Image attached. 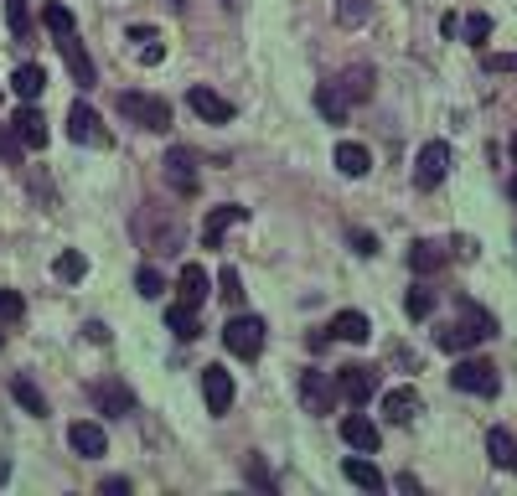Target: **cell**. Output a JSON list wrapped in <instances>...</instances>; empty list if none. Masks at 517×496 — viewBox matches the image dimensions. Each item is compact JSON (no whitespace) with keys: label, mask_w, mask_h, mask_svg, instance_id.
Wrapping results in <instances>:
<instances>
[{"label":"cell","mask_w":517,"mask_h":496,"mask_svg":"<svg viewBox=\"0 0 517 496\" xmlns=\"http://www.w3.org/2000/svg\"><path fill=\"white\" fill-rule=\"evenodd\" d=\"M238 223H249V207H238V202L212 207V212H207V223H202V243H207V248H223V238H228Z\"/></svg>","instance_id":"cell-8"},{"label":"cell","mask_w":517,"mask_h":496,"mask_svg":"<svg viewBox=\"0 0 517 496\" xmlns=\"http://www.w3.org/2000/svg\"><path fill=\"white\" fill-rule=\"evenodd\" d=\"M161 166H166V181L176 186L181 197H197V186H202V176H197V155H192L187 145H171Z\"/></svg>","instance_id":"cell-7"},{"label":"cell","mask_w":517,"mask_h":496,"mask_svg":"<svg viewBox=\"0 0 517 496\" xmlns=\"http://www.w3.org/2000/svg\"><path fill=\"white\" fill-rule=\"evenodd\" d=\"M83 336L94 341V347H104V341H109V326H104V321H88V326H83Z\"/></svg>","instance_id":"cell-44"},{"label":"cell","mask_w":517,"mask_h":496,"mask_svg":"<svg viewBox=\"0 0 517 496\" xmlns=\"http://www.w3.org/2000/svg\"><path fill=\"white\" fill-rule=\"evenodd\" d=\"M445 176H450V145H445V140H430V145L419 150V161H414V186L435 192Z\"/></svg>","instance_id":"cell-6"},{"label":"cell","mask_w":517,"mask_h":496,"mask_svg":"<svg viewBox=\"0 0 517 496\" xmlns=\"http://www.w3.org/2000/svg\"><path fill=\"white\" fill-rule=\"evenodd\" d=\"M373 16V0H337V21L342 26H362Z\"/></svg>","instance_id":"cell-35"},{"label":"cell","mask_w":517,"mask_h":496,"mask_svg":"<svg viewBox=\"0 0 517 496\" xmlns=\"http://www.w3.org/2000/svg\"><path fill=\"white\" fill-rule=\"evenodd\" d=\"M11 93L21 104H37L47 93V68H42V62H21V68L11 73Z\"/></svg>","instance_id":"cell-14"},{"label":"cell","mask_w":517,"mask_h":496,"mask_svg":"<svg viewBox=\"0 0 517 496\" xmlns=\"http://www.w3.org/2000/svg\"><path fill=\"white\" fill-rule=\"evenodd\" d=\"M166 331H176L181 341H192L202 326H197V305H187V300H171L166 305Z\"/></svg>","instance_id":"cell-23"},{"label":"cell","mask_w":517,"mask_h":496,"mask_svg":"<svg viewBox=\"0 0 517 496\" xmlns=\"http://www.w3.org/2000/svg\"><path fill=\"white\" fill-rule=\"evenodd\" d=\"M331 336H342V341H368V336H373V321L362 316V310H342V316L331 321Z\"/></svg>","instance_id":"cell-26"},{"label":"cell","mask_w":517,"mask_h":496,"mask_svg":"<svg viewBox=\"0 0 517 496\" xmlns=\"http://www.w3.org/2000/svg\"><path fill=\"white\" fill-rule=\"evenodd\" d=\"M337 393H342V388L331 383V372H316V367H311V372H300V409H306V414H316V419H321V414H331Z\"/></svg>","instance_id":"cell-5"},{"label":"cell","mask_w":517,"mask_h":496,"mask_svg":"<svg viewBox=\"0 0 517 496\" xmlns=\"http://www.w3.org/2000/svg\"><path fill=\"white\" fill-rule=\"evenodd\" d=\"M445 264H450V248L435 243V238H419V243L409 248V269H414V274H440Z\"/></svg>","instance_id":"cell-18"},{"label":"cell","mask_w":517,"mask_h":496,"mask_svg":"<svg viewBox=\"0 0 517 496\" xmlns=\"http://www.w3.org/2000/svg\"><path fill=\"white\" fill-rule=\"evenodd\" d=\"M486 460L502 465V471H512V460H517V440H512L507 429H492V434H486Z\"/></svg>","instance_id":"cell-28"},{"label":"cell","mask_w":517,"mask_h":496,"mask_svg":"<svg viewBox=\"0 0 517 496\" xmlns=\"http://www.w3.org/2000/svg\"><path fill=\"white\" fill-rule=\"evenodd\" d=\"M404 310H409V316H414V321H424V316H430V310H435V295H430V290H409V300H404Z\"/></svg>","instance_id":"cell-37"},{"label":"cell","mask_w":517,"mask_h":496,"mask_svg":"<svg viewBox=\"0 0 517 496\" xmlns=\"http://www.w3.org/2000/svg\"><path fill=\"white\" fill-rule=\"evenodd\" d=\"M368 166H373V155L362 150L357 140H342V145H337V171H342V176L357 181V176H368Z\"/></svg>","instance_id":"cell-25"},{"label":"cell","mask_w":517,"mask_h":496,"mask_svg":"<svg viewBox=\"0 0 517 496\" xmlns=\"http://www.w3.org/2000/svg\"><path fill=\"white\" fill-rule=\"evenodd\" d=\"M0 347H6V336H0Z\"/></svg>","instance_id":"cell-51"},{"label":"cell","mask_w":517,"mask_h":496,"mask_svg":"<svg viewBox=\"0 0 517 496\" xmlns=\"http://www.w3.org/2000/svg\"><path fill=\"white\" fill-rule=\"evenodd\" d=\"M243 471H249V481H254V486H264V491H275V476H269V465H264L259 455H249V465H243Z\"/></svg>","instance_id":"cell-40"},{"label":"cell","mask_w":517,"mask_h":496,"mask_svg":"<svg viewBox=\"0 0 517 496\" xmlns=\"http://www.w3.org/2000/svg\"><path fill=\"white\" fill-rule=\"evenodd\" d=\"M481 62H486L492 73H517V52H486Z\"/></svg>","instance_id":"cell-42"},{"label":"cell","mask_w":517,"mask_h":496,"mask_svg":"<svg viewBox=\"0 0 517 496\" xmlns=\"http://www.w3.org/2000/svg\"><path fill=\"white\" fill-rule=\"evenodd\" d=\"M187 104H192V114L207 119V124H228V119H233V104L223 99V93H212V88H192Z\"/></svg>","instance_id":"cell-17"},{"label":"cell","mask_w":517,"mask_h":496,"mask_svg":"<svg viewBox=\"0 0 517 496\" xmlns=\"http://www.w3.org/2000/svg\"><path fill=\"white\" fill-rule=\"evenodd\" d=\"M461 31H466V42H486V37H492V16H481V11H476V16H466V26H461Z\"/></svg>","instance_id":"cell-39"},{"label":"cell","mask_w":517,"mask_h":496,"mask_svg":"<svg viewBox=\"0 0 517 496\" xmlns=\"http://www.w3.org/2000/svg\"><path fill=\"white\" fill-rule=\"evenodd\" d=\"M68 140H73V145H109V135H104V119H99L94 109H88L83 99L68 109Z\"/></svg>","instance_id":"cell-10"},{"label":"cell","mask_w":517,"mask_h":496,"mask_svg":"<svg viewBox=\"0 0 517 496\" xmlns=\"http://www.w3.org/2000/svg\"><path fill=\"white\" fill-rule=\"evenodd\" d=\"M68 445L83 455V460H99L104 450H109V440H104V429L99 424H88V419H78V424H68Z\"/></svg>","instance_id":"cell-19"},{"label":"cell","mask_w":517,"mask_h":496,"mask_svg":"<svg viewBox=\"0 0 517 496\" xmlns=\"http://www.w3.org/2000/svg\"><path fill=\"white\" fill-rule=\"evenodd\" d=\"M233 372L228 367H207L202 372V398H207V414H228L233 409Z\"/></svg>","instance_id":"cell-12"},{"label":"cell","mask_w":517,"mask_h":496,"mask_svg":"<svg viewBox=\"0 0 517 496\" xmlns=\"http://www.w3.org/2000/svg\"><path fill=\"white\" fill-rule=\"evenodd\" d=\"M218 295H223L233 310L243 305V279H238V269H233V264H223V269H218Z\"/></svg>","instance_id":"cell-34"},{"label":"cell","mask_w":517,"mask_h":496,"mask_svg":"<svg viewBox=\"0 0 517 496\" xmlns=\"http://www.w3.org/2000/svg\"><path fill=\"white\" fill-rule=\"evenodd\" d=\"M99 491H104V496H130V481H125V476H109Z\"/></svg>","instance_id":"cell-45"},{"label":"cell","mask_w":517,"mask_h":496,"mask_svg":"<svg viewBox=\"0 0 517 496\" xmlns=\"http://www.w3.org/2000/svg\"><path fill=\"white\" fill-rule=\"evenodd\" d=\"M88 398H94V409L109 414V419H125V414L135 409V393H130L125 383H114V378L94 383V388H88Z\"/></svg>","instance_id":"cell-11"},{"label":"cell","mask_w":517,"mask_h":496,"mask_svg":"<svg viewBox=\"0 0 517 496\" xmlns=\"http://www.w3.org/2000/svg\"><path fill=\"white\" fill-rule=\"evenodd\" d=\"M11 398L21 403L26 414H47V398H42V388H37L32 378H16V383H11Z\"/></svg>","instance_id":"cell-30"},{"label":"cell","mask_w":517,"mask_h":496,"mask_svg":"<svg viewBox=\"0 0 517 496\" xmlns=\"http://www.w3.org/2000/svg\"><path fill=\"white\" fill-rule=\"evenodd\" d=\"M486 336H497V316H492V310H481V305H466L461 316H455V321H445V326L435 331V347L461 357V352L481 347Z\"/></svg>","instance_id":"cell-1"},{"label":"cell","mask_w":517,"mask_h":496,"mask_svg":"<svg viewBox=\"0 0 517 496\" xmlns=\"http://www.w3.org/2000/svg\"><path fill=\"white\" fill-rule=\"evenodd\" d=\"M130 42H135V52H140L145 68H156V62L166 57V42H161L156 26H130Z\"/></svg>","instance_id":"cell-22"},{"label":"cell","mask_w":517,"mask_h":496,"mask_svg":"<svg viewBox=\"0 0 517 496\" xmlns=\"http://www.w3.org/2000/svg\"><path fill=\"white\" fill-rule=\"evenodd\" d=\"M512 471H517V460H512Z\"/></svg>","instance_id":"cell-52"},{"label":"cell","mask_w":517,"mask_h":496,"mask_svg":"<svg viewBox=\"0 0 517 496\" xmlns=\"http://www.w3.org/2000/svg\"><path fill=\"white\" fill-rule=\"evenodd\" d=\"M135 290H140L145 300H161V295H166V279H161V269H150V264H145V269L135 274Z\"/></svg>","instance_id":"cell-36"},{"label":"cell","mask_w":517,"mask_h":496,"mask_svg":"<svg viewBox=\"0 0 517 496\" xmlns=\"http://www.w3.org/2000/svg\"><path fill=\"white\" fill-rule=\"evenodd\" d=\"M316 109H321V114H326L331 124H342L352 104H347V93H342L337 83H321V88H316Z\"/></svg>","instance_id":"cell-27"},{"label":"cell","mask_w":517,"mask_h":496,"mask_svg":"<svg viewBox=\"0 0 517 496\" xmlns=\"http://www.w3.org/2000/svg\"><path fill=\"white\" fill-rule=\"evenodd\" d=\"M419 409H424V403H419L414 388H388V393H383V414H388L393 424H414Z\"/></svg>","instance_id":"cell-20"},{"label":"cell","mask_w":517,"mask_h":496,"mask_svg":"<svg viewBox=\"0 0 517 496\" xmlns=\"http://www.w3.org/2000/svg\"><path fill=\"white\" fill-rule=\"evenodd\" d=\"M337 388H342L347 403H357V409H362V403L378 393V367H362V362L342 367V372H337Z\"/></svg>","instance_id":"cell-9"},{"label":"cell","mask_w":517,"mask_h":496,"mask_svg":"<svg viewBox=\"0 0 517 496\" xmlns=\"http://www.w3.org/2000/svg\"><path fill=\"white\" fill-rule=\"evenodd\" d=\"M21 135H16V124H0V155H6V161H21Z\"/></svg>","instance_id":"cell-38"},{"label":"cell","mask_w":517,"mask_h":496,"mask_svg":"<svg viewBox=\"0 0 517 496\" xmlns=\"http://www.w3.org/2000/svg\"><path fill=\"white\" fill-rule=\"evenodd\" d=\"M57 52H63V62H68V73L83 83V88H94L99 83V68H94V57L83 52V42H78V31H68V37H57Z\"/></svg>","instance_id":"cell-13"},{"label":"cell","mask_w":517,"mask_h":496,"mask_svg":"<svg viewBox=\"0 0 517 496\" xmlns=\"http://www.w3.org/2000/svg\"><path fill=\"white\" fill-rule=\"evenodd\" d=\"M512 161H517V135H512Z\"/></svg>","instance_id":"cell-49"},{"label":"cell","mask_w":517,"mask_h":496,"mask_svg":"<svg viewBox=\"0 0 517 496\" xmlns=\"http://www.w3.org/2000/svg\"><path fill=\"white\" fill-rule=\"evenodd\" d=\"M119 114L140 130H171V104L156 93H119Z\"/></svg>","instance_id":"cell-2"},{"label":"cell","mask_w":517,"mask_h":496,"mask_svg":"<svg viewBox=\"0 0 517 496\" xmlns=\"http://www.w3.org/2000/svg\"><path fill=\"white\" fill-rule=\"evenodd\" d=\"M512 202H517V176H512Z\"/></svg>","instance_id":"cell-50"},{"label":"cell","mask_w":517,"mask_h":496,"mask_svg":"<svg viewBox=\"0 0 517 496\" xmlns=\"http://www.w3.org/2000/svg\"><path fill=\"white\" fill-rule=\"evenodd\" d=\"M342 440H347L352 450H362V455H378L383 434H378V424H373V419H362V414H347V419H342Z\"/></svg>","instance_id":"cell-16"},{"label":"cell","mask_w":517,"mask_h":496,"mask_svg":"<svg viewBox=\"0 0 517 496\" xmlns=\"http://www.w3.org/2000/svg\"><path fill=\"white\" fill-rule=\"evenodd\" d=\"M393 486H399L404 496H419V481H414V476H399V481H393Z\"/></svg>","instance_id":"cell-46"},{"label":"cell","mask_w":517,"mask_h":496,"mask_svg":"<svg viewBox=\"0 0 517 496\" xmlns=\"http://www.w3.org/2000/svg\"><path fill=\"white\" fill-rule=\"evenodd\" d=\"M11 124H16V135H21V145H26V150H47V119H42V109H37V104H21Z\"/></svg>","instance_id":"cell-15"},{"label":"cell","mask_w":517,"mask_h":496,"mask_svg":"<svg viewBox=\"0 0 517 496\" xmlns=\"http://www.w3.org/2000/svg\"><path fill=\"white\" fill-rule=\"evenodd\" d=\"M450 383L461 388V393H476V398H497L502 393V378H497V367L492 362H455V372H450Z\"/></svg>","instance_id":"cell-4"},{"label":"cell","mask_w":517,"mask_h":496,"mask_svg":"<svg viewBox=\"0 0 517 496\" xmlns=\"http://www.w3.org/2000/svg\"><path fill=\"white\" fill-rule=\"evenodd\" d=\"M176 300H187V305H202L207 300V269L202 264H181V279H176Z\"/></svg>","instance_id":"cell-24"},{"label":"cell","mask_w":517,"mask_h":496,"mask_svg":"<svg viewBox=\"0 0 517 496\" xmlns=\"http://www.w3.org/2000/svg\"><path fill=\"white\" fill-rule=\"evenodd\" d=\"M171 11H187V0H171Z\"/></svg>","instance_id":"cell-48"},{"label":"cell","mask_w":517,"mask_h":496,"mask_svg":"<svg viewBox=\"0 0 517 496\" xmlns=\"http://www.w3.org/2000/svg\"><path fill=\"white\" fill-rule=\"evenodd\" d=\"M52 274L63 279V285H73V279L88 274V259L78 254V248H63V254H57V264H52Z\"/></svg>","instance_id":"cell-31"},{"label":"cell","mask_w":517,"mask_h":496,"mask_svg":"<svg viewBox=\"0 0 517 496\" xmlns=\"http://www.w3.org/2000/svg\"><path fill=\"white\" fill-rule=\"evenodd\" d=\"M42 21H47L52 37H68V31H78L73 11H68V6H57V0H47V6H42Z\"/></svg>","instance_id":"cell-32"},{"label":"cell","mask_w":517,"mask_h":496,"mask_svg":"<svg viewBox=\"0 0 517 496\" xmlns=\"http://www.w3.org/2000/svg\"><path fill=\"white\" fill-rule=\"evenodd\" d=\"M342 476H347L352 486H362V491H383V471H378L373 460H347Z\"/></svg>","instance_id":"cell-29"},{"label":"cell","mask_w":517,"mask_h":496,"mask_svg":"<svg viewBox=\"0 0 517 496\" xmlns=\"http://www.w3.org/2000/svg\"><path fill=\"white\" fill-rule=\"evenodd\" d=\"M373 83H378V78H373V68H362V62L337 78V88L347 93V104H368V99H373Z\"/></svg>","instance_id":"cell-21"},{"label":"cell","mask_w":517,"mask_h":496,"mask_svg":"<svg viewBox=\"0 0 517 496\" xmlns=\"http://www.w3.org/2000/svg\"><path fill=\"white\" fill-rule=\"evenodd\" d=\"M352 248H357L362 259H373V254H378V238H373V233H352Z\"/></svg>","instance_id":"cell-43"},{"label":"cell","mask_w":517,"mask_h":496,"mask_svg":"<svg viewBox=\"0 0 517 496\" xmlns=\"http://www.w3.org/2000/svg\"><path fill=\"white\" fill-rule=\"evenodd\" d=\"M6 26L11 37H26L32 31V0H6Z\"/></svg>","instance_id":"cell-33"},{"label":"cell","mask_w":517,"mask_h":496,"mask_svg":"<svg viewBox=\"0 0 517 496\" xmlns=\"http://www.w3.org/2000/svg\"><path fill=\"white\" fill-rule=\"evenodd\" d=\"M223 347H228L233 357H243V362H254V357L264 352V321H259V316H233V321L223 326Z\"/></svg>","instance_id":"cell-3"},{"label":"cell","mask_w":517,"mask_h":496,"mask_svg":"<svg viewBox=\"0 0 517 496\" xmlns=\"http://www.w3.org/2000/svg\"><path fill=\"white\" fill-rule=\"evenodd\" d=\"M21 310H26V305H21L16 290H0V321H21Z\"/></svg>","instance_id":"cell-41"},{"label":"cell","mask_w":517,"mask_h":496,"mask_svg":"<svg viewBox=\"0 0 517 496\" xmlns=\"http://www.w3.org/2000/svg\"><path fill=\"white\" fill-rule=\"evenodd\" d=\"M223 11H243V0H223Z\"/></svg>","instance_id":"cell-47"}]
</instances>
